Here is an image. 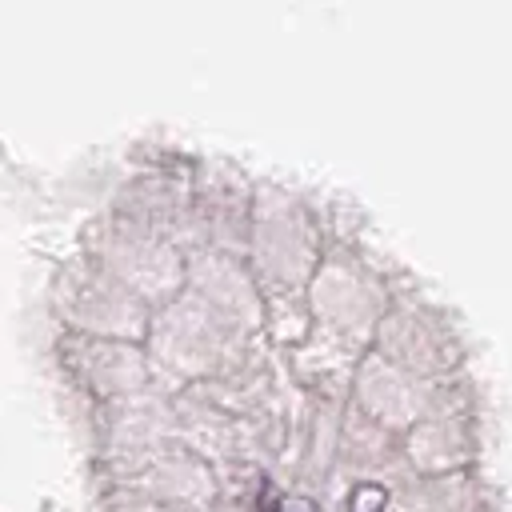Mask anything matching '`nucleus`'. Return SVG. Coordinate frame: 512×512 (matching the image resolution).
Wrapping results in <instances>:
<instances>
[{"mask_svg": "<svg viewBox=\"0 0 512 512\" xmlns=\"http://www.w3.org/2000/svg\"><path fill=\"white\" fill-rule=\"evenodd\" d=\"M384 504H388V492H384V488L360 484V488L352 492V500H348V512H384Z\"/></svg>", "mask_w": 512, "mask_h": 512, "instance_id": "1", "label": "nucleus"}]
</instances>
